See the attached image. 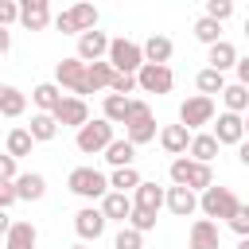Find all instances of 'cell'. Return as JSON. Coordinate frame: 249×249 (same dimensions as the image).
Returning a JSON list of instances; mask_svg holds the SVG:
<instances>
[{
  "mask_svg": "<svg viewBox=\"0 0 249 249\" xmlns=\"http://www.w3.org/2000/svg\"><path fill=\"white\" fill-rule=\"evenodd\" d=\"M171 183L202 195V191L214 187V167L210 163H195L191 156H179V160H171Z\"/></svg>",
  "mask_w": 249,
  "mask_h": 249,
  "instance_id": "cell-1",
  "label": "cell"
},
{
  "mask_svg": "<svg viewBox=\"0 0 249 249\" xmlns=\"http://www.w3.org/2000/svg\"><path fill=\"white\" fill-rule=\"evenodd\" d=\"M160 132H156V117H152V105L144 97H132V109H128V121H124V140H132L136 148L140 144H152Z\"/></svg>",
  "mask_w": 249,
  "mask_h": 249,
  "instance_id": "cell-2",
  "label": "cell"
},
{
  "mask_svg": "<svg viewBox=\"0 0 249 249\" xmlns=\"http://www.w3.org/2000/svg\"><path fill=\"white\" fill-rule=\"evenodd\" d=\"M66 187H70L78 198L97 202V198H105V195H109V175H101L97 167H74V171L66 175Z\"/></svg>",
  "mask_w": 249,
  "mask_h": 249,
  "instance_id": "cell-3",
  "label": "cell"
},
{
  "mask_svg": "<svg viewBox=\"0 0 249 249\" xmlns=\"http://www.w3.org/2000/svg\"><path fill=\"white\" fill-rule=\"evenodd\" d=\"M237 195L230 191V187H210V191H202L198 195V210H202V218H222V222H230L233 214H237Z\"/></svg>",
  "mask_w": 249,
  "mask_h": 249,
  "instance_id": "cell-4",
  "label": "cell"
},
{
  "mask_svg": "<svg viewBox=\"0 0 249 249\" xmlns=\"http://www.w3.org/2000/svg\"><path fill=\"white\" fill-rule=\"evenodd\" d=\"M109 66L117 70V74H140V66H144V47L140 43H132V39H113L109 43Z\"/></svg>",
  "mask_w": 249,
  "mask_h": 249,
  "instance_id": "cell-5",
  "label": "cell"
},
{
  "mask_svg": "<svg viewBox=\"0 0 249 249\" xmlns=\"http://www.w3.org/2000/svg\"><path fill=\"white\" fill-rule=\"evenodd\" d=\"M113 140H117V136H113V124H109L105 117H97V121L82 124V128H78V136H74L78 152H86V156H97V152H105Z\"/></svg>",
  "mask_w": 249,
  "mask_h": 249,
  "instance_id": "cell-6",
  "label": "cell"
},
{
  "mask_svg": "<svg viewBox=\"0 0 249 249\" xmlns=\"http://www.w3.org/2000/svg\"><path fill=\"white\" fill-rule=\"evenodd\" d=\"M54 82H58V89H70L74 97H86V93H89V82H86V62H82L78 54H70V58H62V62L54 66Z\"/></svg>",
  "mask_w": 249,
  "mask_h": 249,
  "instance_id": "cell-7",
  "label": "cell"
},
{
  "mask_svg": "<svg viewBox=\"0 0 249 249\" xmlns=\"http://www.w3.org/2000/svg\"><path fill=\"white\" fill-rule=\"evenodd\" d=\"M179 124H183L187 132H195V128H202V124H214V97H202V93L187 97V101L179 105Z\"/></svg>",
  "mask_w": 249,
  "mask_h": 249,
  "instance_id": "cell-8",
  "label": "cell"
},
{
  "mask_svg": "<svg viewBox=\"0 0 249 249\" xmlns=\"http://www.w3.org/2000/svg\"><path fill=\"white\" fill-rule=\"evenodd\" d=\"M51 117L58 121V128H82V124H89V105H86V97H74V93H66Z\"/></svg>",
  "mask_w": 249,
  "mask_h": 249,
  "instance_id": "cell-9",
  "label": "cell"
},
{
  "mask_svg": "<svg viewBox=\"0 0 249 249\" xmlns=\"http://www.w3.org/2000/svg\"><path fill=\"white\" fill-rule=\"evenodd\" d=\"M136 86H140V93H171L175 74H171V66H152V62H144L140 74H136Z\"/></svg>",
  "mask_w": 249,
  "mask_h": 249,
  "instance_id": "cell-10",
  "label": "cell"
},
{
  "mask_svg": "<svg viewBox=\"0 0 249 249\" xmlns=\"http://www.w3.org/2000/svg\"><path fill=\"white\" fill-rule=\"evenodd\" d=\"M109 35L105 31H86V35H78V58L89 66V62H105L109 58Z\"/></svg>",
  "mask_w": 249,
  "mask_h": 249,
  "instance_id": "cell-11",
  "label": "cell"
},
{
  "mask_svg": "<svg viewBox=\"0 0 249 249\" xmlns=\"http://www.w3.org/2000/svg\"><path fill=\"white\" fill-rule=\"evenodd\" d=\"M105 214H101V206H82L78 214H74V230H78V237L82 241H97L101 233H105Z\"/></svg>",
  "mask_w": 249,
  "mask_h": 249,
  "instance_id": "cell-12",
  "label": "cell"
},
{
  "mask_svg": "<svg viewBox=\"0 0 249 249\" xmlns=\"http://www.w3.org/2000/svg\"><path fill=\"white\" fill-rule=\"evenodd\" d=\"M187 249H222L218 222H210V218H195V222H191V233H187Z\"/></svg>",
  "mask_w": 249,
  "mask_h": 249,
  "instance_id": "cell-13",
  "label": "cell"
},
{
  "mask_svg": "<svg viewBox=\"0 0 249 249\" xmlns=\"http://www.w3.org/2000/svg\"><path fill=\"white\" fill-rule=\"evenodd\" d=\"M214 140L237 148V144L245 140V117H237V113H218V121H214Z\"/></svg>",
  "mask_w": 249,
  "mask_h": 249,
  "instance_id": "cell-14",
  "label": "cell"
},
{
  "mask_svg": "<svg viewBox=\"0 0 249 249\" xmlns=\"http://www.w3.org/2000/svg\"><path fill=\"white\" fill-rule=\"evenodd\" d=\"M19 23L27 31H43L51 23V4L47 0H19Z\"/></svg>",
  "mask_w": 249,
  "mask_h": 249,
  "instance_id": "cell-15",
  "label": "cell"
},
{
  "mask_svg": "<svg viewBox=\"0 0 249 249\" xmlns=\"http://www.w3.org/2000/svg\"><path fill=\"white\" fill-rule=\"evenodd\" d=\"M191 136H195V132H187L183 124H163V128H160V148H163L167 156H175V160H179V156H187Z\"/></svg>",
  "mask_w": 249,
  "mask_h": 249,
  "instance_id": "cell-16",
  "label": "cell"
},
{
  "mask_svg": "<svg viewBox=\"0 0 249 249\" xmlns=\"http://www.w3.org/2000/svg\"><path fill=\"white\" fill-rule=\"evenodd\" d=\"M237 47L230 43V39H222V43H214V47H206V66L210 70H218V74H226V70H233L237 66Z\"/></svg>",
  "mask_w": 249,
  "mask_h": 249,
  "instance_id": "cell-17",
  "label": "cell"
},
{
  "mask_svg": "<svg viewBox=\"0 0 249 249\" xmlns=\"http://www.w3.org/2000/svg\"><path fill=\"white\" fill-rule=\"evenodd\" d=\"M167 202V191L160 187V183H152V179H144L136 191H132V206H140V210H152V214H160V206Z\"/></svg>",
  "mask_w": 249,
  "mask_h": 249,
  "instance_id": "cell-18",
  "label": "cell"
},
{
  "mask_svg": "<svg viewBox=\"0 0 249 249\" xmlns=\"http://www.w3.org/2000/svg\"><path fill=\"white\" fill-rule=\"evenodd\" d=\"M175 218H191L195 210H198V195L195 191H187V187H167V202H163Z\"/></svg>",
  "mask_w": 249,
  "mask_h": 249,
  "instance_id": "cell-19",
  "label": "cell"
},
{
  "mask_svg": "<svg viewBox=\"0 0 249 249\" xmlns=\"http://www.w3.org/2000/svg\"><path fill=\"white\" fill-rule=\"evenodd\" d=\"M101 214H105V222H121V226H128L132 198H128V195H121V191H109V195L101 198Z\"/></svg>",
  "mask_w": 249,
  "mask_h": 249,
  "instance_id": "cell-20",
  "label": "cell"
},
{
  "mask_svg": "<svg viewBox=\"0 0 249 249\" xmlns=\"http://www.w3.org/2000/svg\"><path fill=\"white\" fill-rule=\"evenodd\" d=\"M35 241H39V230H35V222H12V230H8V237H4V249H35Z\"/></svg>",
  "mask_w": 249,
  "mask_h": 249,
  "instance_id": "cell-21",
  "label": "cell"
},
{
  "mask_svg": "<svg viewBox=\"0 0 249 249\" xmlns=\"http://www.w3.org/2000/svg\"><path fill=\"white\" fill-rule=\"evenodd\" d=\"M16 195H19V202H39V198L47 195V179H43L39 171H23V175L16 179Z\"/></svg>",
  "mask_w": 249,
  "mask_h": 249,
  "instance_id": "cell-22",
  "label": "cell"
},
{
  "mask_svg": "<svg viewBox=\"0 0 249 249\" xmlns=\"http://www.w3.org/2000/svg\"><path fill=\"white\" fill-rule=\"evenodd\" d=\"M62 97H66V93L58 89V82H39V86L31 89V101H35V109H39V113H54Z\"/></svg>",
  "mask_w": 249,
  "mask_h": 249,
  "instance_id": "cell-23",
  "label": "cell"
},
{
  "mask_svg": "<svg viewBox=\"0 0 249 249\" xmlns=\"http://www.w3.org/2000/svg\"><path fill=\"white\" fill-rule=\"evenodd\" d=\"M218 140H214V132H195L191 136V148H187V156L195 160V163H210L214 156H218Z\"/></svg>",
  "mask_w": 249,
  "mask_h": 249,
  "instance_id": "cell-24",
  "label": "cell"
},
{
  "mask_svg": "<svg viewBox=\"0 0 249 249\" xmlns=\"http://www.w3.org/2000/svg\"><path fill=\"white\" fill-rule=\"evenodd\" d=\"M128 109H132V97H121V93H105V101H101V117L109 124H124Z\"/></svg>",
  "mask_w": 249,
  "mask_h": 249,
  "instance_id": "cell-25",
  "label": "cell"
},
{
  "mask_svg": "<svg viewBox=\"0 0 249 249\" xmlns=\"http://www.w3.org/2000/svg\"><path fill=\"white\" fill-rule=\"evenodd\" d=\"M105 163L117 171V167H132L136 163V144L132 140H113L109 148H105Z\"/></svg>",
  "mask_w": 249,
  "mask_h": 249,
  "instance_id": "cell-26",
  "label": "cell"
},
{
  "mask_svg": "<svg viewBox=\"0 0 249 249\" xmlns=\"http://www.w3.org/2000/svg\"><path fill=\"white\" fill-rule=\"evenodd\" d=\"M144 47V62H152V66H167V58H171V39L167 35H152L148 43H140Z\"/></svg>",
  "mask_w": 249,
  "mask_h": 249,
  "instance_id": "cell-27",
  "label": "cell"
},
{
  "mask_svg": "<svg viewBox=\"0 0 249 249\" xmlns=\"http://www.w3.org/2000/svg\"><path fill=\"white\" fill-rule=\"evenodd\" d=\"M222 105H226V113H249V86H241V82H230L226 89H222Z\"/></svg>",
  "mask_w": 249,
  "mask_h": 249,
  "instance_id": "cell-28",
  "label": "cell"
},
{
  "mask_svg": "<svg viewBox=\"0 0 249 249\" xmlns=\"http://www.w3.org/2000/svg\"><path fill=\"white\" fill-rule=\"evenodd\" d=\"M23 109H27V97L16 86L0 82V117H23Z\"/></svg>",
  "mask_w": 249,
  "mask_h": 249,
  "instance_id": "cell-29",
  "label": "cell"
},
{
  "mask_svg": "<svg viewBox=\"0 0 249 249\" xmlns=\"http://www.w3.org/2000/svg\"><path fill=\"white\" fill-rule=\"evenodd\" d=\"M113 78H117V70L109 66V58H105V62H89V66H86L89 93H97V89H109V86H113Z\"/></svg>",
  "mask_w": 249,
  "mask_h": 249,
  "instance_id": "cell-30",
  "label": "cell"
},
{
  "mask_svg": "<svg viewBox=\"0 0 249 249\" xmlns=\"http://www.w3.org/2000/svg\"><path fill=\"white\" fill-rule=\"evenodd\" d=\"M27 132H31V140H35V144H47V140H54V136H58V121H54L51 113H35V117H31V124H27Z\"/></svg>",
  "mask_w": 249,
  "mask_h": 249,
  "instance_id": "cell-31",
  "label": "cell"
},
{
  "mask_svg": "<svg viewBox=\"0 0 249 249\" xmlns=\"http://www.w3.org/2000/svg\"><path fill=\"white\" fill-rule=\"evenodd\" d=\"M195 86H198V93H202V97H214V93H222L230 82H226V74H218V70L202 66V70L195 74Z\"/></svg>",
  "mask_w": 249,
  "mask_h": 249,
  "instance_id": "cell-32",
  "label": "cell"
},
{
  "mask_svg": "<svg viewBox=\"0 0 249 249\" xmlns=\"http://www.w3.org/2000/svg\"><path fill=\"white\" fill-rule=\"evenodd\" d=\"M31 148H35V140H31V132H27V128H12V132H8V140H4V152H8L12 160L31 156Z\"/></svg>",
  "mask_w": 249,
  "mask_h": 249,
  "instance_id": "cell-33",
  "label": "cell"
},
{
  "mask_svg": "<svg viewBox=\"0 0 249 249\" xmlns=\"http://www.w3.org/2000/svg\"><path fill=\"white\" fill-rule=\"evenodd\" d=\"M144 179H140V171L136 167H117L113 175H109V191H121V195H128V191H136Z\"/></svg>",
  "mask_w": 249,
  "mask_h": 249,
  "instance_id": "cell-34",
  "label": "cell"
},
{
  "mask_svg": "<svg viewBox=\"0 0 249 249\" xmlns=\"http://www.w3.org/2000/svg\"><path fill=\"white\" fill-rule=\"evenodd\" d=\"M70 19H74L78 35L97 31V8H93V4H74V8H70Z\"/></svg>",
  "mask_w": 249,
  "mask_h": 249,
  "instance_id": "cell-35",
  "label": "cell"
},
{
  "mask_svg": "<svg viewBox=\"0 0 249 249\" xmlns=\"http://www.w3.org/2000/svg\"><path fill=\"white\" fill-rule=\"evenodd\" d=\"M195 39H198V43H206V47L222 43V23H218V19H210V16H198V19H195Z\"/></svg>",
  "mask_w": 249,
  "mask_h": 249,
  "instance_id": "cell-36",
  "label": "cell"
},
{
  "mask_svg": "<svg viewBox=\"0 0 249 249\" xmlns=\"http://www.w3.org/2000/svg\"><path fill=\"white\" fill-rule=\"evenodd\" d=\"M113 249H144V233H136L132 226H121L113 237Z\"/></svg>",
  "mask_w": 249,
  "mask_h": 249,
  "instance_id": "cell-37",
  "label": "cell"
},
{
  "mask_svg": "<svg viewBox=\"0 0 249 249\" xmlns=\"http://www.w3.org/2000/svg\"><path fill=\"white\" fill-rule=\"evenodd\" d=\"M128 226H132L136 233H148V230H156V214H152V210H140V206H132V214H128Z\"/></svg>",
  "mask_w": 249,
  "mask_h": 249,
  "instance_id": "cell-38",
  "label": "cell"
},
{
  "mask_svg": "<svg viewBox=\"0 0 249 249\" xmlns=\"http://www.w3.org/2000/svg\"><path fill=\"white\" fill-rule=\"evenodd\" d=\"M226 226L237 233V241H241V237H249V202H241V206H237V214H233Z\"/></svg>",
  "mask_w": 249,
  "mask_h": 249,
  "instance_id": "cell-39",
  "label": "cell"
},
{
  "mask_svg": "<svg viewBox=\"0 0 249 249\" xmlns=\"http://www.w3.org/2000/svg\"><path fill=\"white\" fill-rule=\"evenodd\" d=\"M202 16H210V19L226 23V19L233 16V4H230V0H206V12H202Z\"/></svg>",
  "mask_w": 249,
  "mask_h": 249,
  "instance_id": "cell-40",
  "label": "cell"
},
{
  "mask_svg": "<svg viewBox=\"0 0 249 249\" xmlns=\"http://www.w3.org/2000/svg\"><path fill=\"white\" fill-rule=\"evenodd\" d=\"M132 89H140V86H136V74H117L113 86H109V93H121V97H128Z\"/></svg>",
  "mask_w": 249,
  "mask_h": 249,
  "instance_id": "cell-41",
  "label": "cell"
},
{
  "mask_svg": "<svg viewBox=\"0 0 249 249\" xmlns=\"http://www.w3.org/2000/svg\"><path fill=\"white\" fill-rule=\"evenodd\" d=\"M19 160H12L8 152H0V183H16L19 179V167H16Z\"/></svg>",
  "mask_w": 249,
  "mask_h": 249,
  "instance_id": "cell-42",
  "label": "cell"
},
{
  "mask_svg": "<svg viewBox=\"0 0 249 249\" xmlns=\"http://www.w3.org/2000/svg\"><path fill=\"white\" fill-rule=\"evenodd\" d=\"M19 23V4L16 0H0V27H12Z\"/></svg>",
  "mask_w": 249,
  "mask_h": 249,
  "instance_id": "cell-43",
  "label": "cell"
},
{
  "mask_svg": "<svg viewBox=\"0 0 249 249\" xmlns=\"http://www.w3.org/2000/svg\"><path fill=\"white\" fill-rule=\"evenodd\" d=\"M19 202V195H16V183H0V210H12Z\"/></svg>",
  "mask_w": 249,
  "mask_h": 249,
  "instance_id": "cell-44",
  "label": "cell"
},
{
  "mask_svg": "<svg viewBox=\"0 0 249 249\" xmlns=\"http://www.w3.org/2000/svg\"><path fill=\"white\" fill-rule=\"evenodd\" d=\"M54 27H58V31H62V35H78V27H74V19H70V8H66V12H58V16H54Z\"/></svg>",
  "mask_w": 249,
  "mask_h": 249,
  "instance_id": "cell-45",
  "label": "cell"
},
{
  "mask_svg": "<svg viewBox=\"0 0 249 249\" xmlns=\"http://www.w3.org/2000/svg\"><path fill=\"white\" fill-rule=\"evenodd\" d=\"M233 74H237V82H241V86H249V58H237Z\"/></svg>",
  "mask_w": 249,
  "mask_h": 249,
  "instance_id": "cell-46",
  "label": "cell"
},
{
  "mask_svg": "<svg viewBox=\"0 0 249 249\" xmlns=\"http://www.w3.org/2000/svg\"><path fill=\"white\" fill-rule=\"evenodd\" d=\"M8 51H12V31H8V27H0V58H4Z\"/></svg>",
  "mask_w": 249,
  "mask_h": 249,
  "instance_id": "cell-47",
  "label": "cell"
},
{
  "mask_svg": "<svg viewBox=\"0 0 249 249\" xmlns=\"http://www.w3.org/2000/svg\"><path fill=\"white\" fill-rule=\"evenodd\" d=\"M8 230H12V218H8V210H0V237H8Z\"/></svg>",
  "mask_w": 249,
  "mask_h": 249,
  "instance_id": "cell-48",
  "label": "cell"
},
{
  "mask_svg": "<svg viewBox=\"0 0 249 249\" xmlns=\"http://www.w3.org/2000/svg\"><path fill=\"white\" fill-rule=\"evenodd\" d=\"M237 160L249 167V140H241V144H237Z\"/></svg>",
  "mask_w": 249,
  "mask_h": 249,
  "instance_id": "cell-49",
  "label": "cell"
},
{
  "mask_svg": "<svg viewBox=\"0 0 249 249\" xmlns=\"http://www.w3.org/2000/svg\"><path fill=\"white\" fill-rule=\"evenodd\" d=\"M237 249H249V237H241V241H237Z\"/></svg>",
  "mask_w": 249,
  "mask_h": 249,
  "instance_id": "cell-50",
  "label": "cell"
},
{
  "mask_svg": "<svg viewBox=\"0 0 249 249\" xmlns=\"http://www.w3.org/2000/svg\"><path fill=\"white\" fill-rule=\"evenodd\" d=\"M245 140H249V113H245Z\"/></svg>",
  "mask_w": 249,
  "mask_h": 249,
  "instance_id": "cell-51",
  "label": "cell"
},
{
  "mask_svg": "<svg viewBox=\"0 0 249 249\" xmlns=\"http://www.w3.org/2000/svg\"><path fill=\"white\" fill-rule=\"evenodd\" d=\"M70 249H89V245H86V241H78V245H70Z\"/></svg>",
  "mask_w": 249,
  "mask_h": 249,
  "instance_id": "cell-52",
  "label": "cell"
},
{
  "mask_svg": "<svg viewBox=\"0 0 249 249\" xmlns=\"http://www.w3.org/2000/svg\"><path fill=\"white\" fill-rule=\"evenodd\" d=\"M245 39H249V16H245Z\"/></svg>",
  "mask_w": 249,
  "mask_h": 249,
  "instance_id": "cell-53",
  "label": "cell"
}]
</instances>
